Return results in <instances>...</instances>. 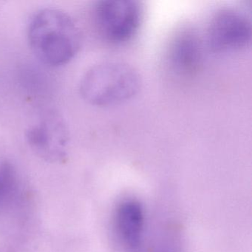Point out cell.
Instances as JSON below:
<instances>
[{
  "instance_id": "1",
  "label": "cell",
  "mask_w": 252,
  "mask_h": 252,
  "mask_svg": "<svg viewBox=\"0 0 252 252\" xmlns=\"http://www.w3.org/2000/svg\"><path fill=\"white\" fill-rule=\"evenodd\" d=\"M28 37L35 55L45 64L60 66L73 60L81 45V33L73 19L57 8H45L29 23Z\"/></svg>"
},
{
  "instance_id": "2",
  "label": "cell",
  "mask_w": 252,
  "mask_h": 252,
  "mask_svg": "<svg viewBox=\"0 0 252 252\" xmlns=\"http://www.w3.org/2000/svg\"><path fill=\"white\" fill-rule=\"evenodd\" d=\"M139 73L120 62H104L91 67L82 78L80 94L85 101L98 107L122 104L141 89Z\"/></svg>"
},
{
  "instance_id": "3",
  "label": "cell",
  "mask_w": 252,
  "mask_h": 252,
  "mask_svg": "<svg viewBox=\"0 0 252 252\" xmlns=\"http://www.w3.org/2000/svg\"><path fill=\"white\" fill-rule=\"evenodd\" d=\"M97 30L111 43L122 44L130 40L142 22L141 4L131 0H105L94 9Z\"/></svg>"
},
{
  "instance_id": "4",
  "label": "cell",
  "mask_w": 252,
  "mask_h": 252,
  "mask_svg": "<svg viewBox=\"0 0 252 252\" xmlns=\"http://www.w3.org/2000/svg\"><path fill=\"white\" fill-rule=\"evenodd\" d=\"M252 39L249 19L237 10H220L211 20L206 33L208 46L213 52L230 53L246 48Z\"/></svg>"
},
{
  "instance_id": "5",
  "label": "cell",
  "mask_w": 252,
  "mask_h": 252,
  "mask_svg": "<svg viewBox=\"0 0 252 252\" xmlns=\"http://www.w3.org/2000/svg\"><path fill=\"white\" fill-rule=\"evenodd\" d=\"M26 137L34 150L49 156L63 153L69 139L64 121L53 113L33 124L27 131Z\"/></svg>"
},
{
  "instance_id": "6",
  "label": "cell",
  "mask_w": 252,
  "mask_h": 252,
  "mask_svg": "<svg viewBox=\"0 0 252 252\" xmlns=\"http://www.w3.org/2000/svg\"><path fill=\"white\" fill-rule=\"evenodd\" d=\"M118 238L129 252H140L144 242V212L142 205L129 199L122 202L115 214Z\"/></svg>"
},
{
  "instance_id": "7",
  "label": "cell",
  "mask_w": 252,
  "mask_h": 252,
  "mask_svg": "<svg viewBox=\"0 0 252 252\" xmlns=\"http://www.w3.org/2000/svg\"><path fill=\"white\" fill-rule=\"evenodd\" d=\"M170 58L178 71L184 73L195 71L201 60V45L197 35L191 31L179 33L172 42Z\"/></svg>"
},
{
  "instance_id": "8",
  "label": "cell",
  "mask_w": 252,
  "mask_h": 252,
  "mask_svg": "<svg viewBox=\"0 0 252 252\" xmlns=\"http://www.w3.org/2000/svg\"><path fill=\"white\" fill-rule=\"evenodd\" d=\"M17 174L7 162H0V211L11 203L17 192Z\"/></svg>"
},
{
  "instance_id": "9",
  "label": "cell",
  "mask_w": 252,
  "mask_h": 252,
  "mask_svg": "<svg viewBox=\"0 0 252 252\" xmlns=\"http://www.w3.org/2000/svg\"><path fill=\"white\" fill-rule=\"evenodd\" d=\"M156 252H178V248L176 244L169 242V243H165L160 246L159 249L156 251Z\"/></svg>"
}]
</instances>
